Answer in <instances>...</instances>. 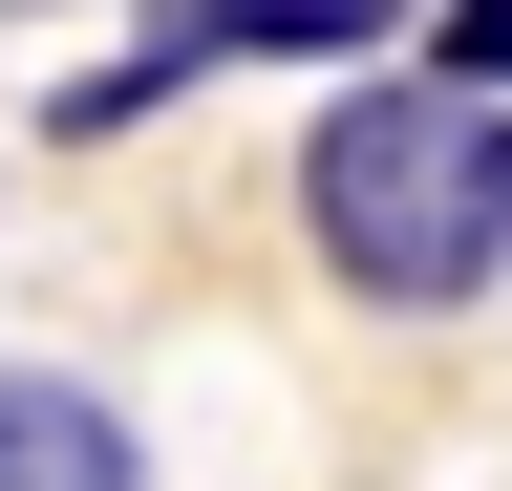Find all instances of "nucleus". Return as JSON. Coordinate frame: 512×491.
<instances>
[{"label":"nucleus","instance_id":"obj_1","mask_svg":"<svg viewBox=\"0 0 512 491\" xmlns=\"http://www.w3.org/2000/svg\"><path fill=\"white\" fill-rule=\"evenodd\" d=\"M299 257L363 299V321H470V299L512 278V107L491 86H342L299 129Z\"/></svg>","mask_w":512,"mask_h":491},{"label":"nucleus","instance_id":"obj_2","mask_svg":"<svg viewBox=\"0 0 512 491\" xmlns=\"http://www.w3.org/2000/svg\"><path fill=\"white\" fill-rule=\"evenodd\" d=\"M384 22H427V0H150V43L64 86V129H128V107L192 86V65H363Z\"/></svg>","mask_w":512,"mask_h":491},{"label":"nucleus","instance_id":"obj_3","mask_svg":"<svg viewBox=\"0 0 512 491\" xmlns=\"http://www.w3.org/2000/svg\"><path fill=\"white\" fill-rule=\"evenodd\" d=\"M0 491H150V449L86 363H0Z\"/></svg>","mask_w":512,"mask_h":491},{"label":"nucleus","instance_id":"obj_4","mask_svg":"<svg viewBox=\"0 0 512 491\" xmlns=\"http://www.w3.org/2000/svg\"><path fill=\"white\" fill-rule=\"evenodd\" d=\"M427 65H448V86H491V107H512V0H427Z\"/></svg>","mask_w":512,"mask_h":491}]
</instances>
